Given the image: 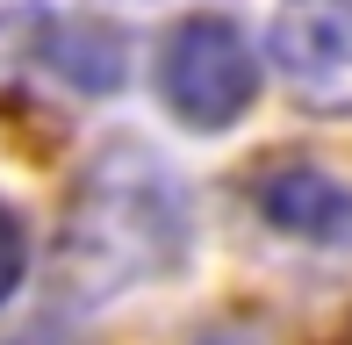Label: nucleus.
<instances>
[{
    "label": "nucleus",
    "instance_id": "8",
    "mask_svg": "<svg viewBox=\"0 0 352 345\" xmlns=\"http://www.w3.org/2000/svg\"><path fill=\"white\" fill-rule=\"evenodd\" d=\"M8 345H72L65 331H51V324H29V331H14Z\"/></svg>",
    "mask_w": 352,
    "mask_h": 345
},
{
    "label": "nucleus",
    "instance_id": "1",
    "mask_svg": "<svg viewBox=\"0 0 352 345\" xmlns=\"http://www.w3.org/2000/svg\"><path fill=\"white\" fill-rule=\"evenodd\" d=\"M195 252V201L180 172L144 137H116L87 159L58 230V288L65 302H116L158 274H180Z\"/></svg>",
    "mask_w": 352,
    "mask_h": 345
},
{
    "label": "nucleus",
    "instance_id": "6",
    "mask_svg": "<svg viewBox=\"0 0 352 345\" xmlns=\"http://www.w3.org/2000/svg\"><path fill=\"white\" fill-rule=\"evenodd\" d=\"M36 51H51V22H43L36 8H8L0 14V87H8Z\"/></svg>",
    "mask_w": 352,
    "mask_h": 345
},
{
    "label": "nucleus",
    "instance_id": "9",
    "mask_svg": "<svg viewBox=\"0 0 352 345\" xmlns=\"http://www.w3.org/2000/svg\"><path fill=\"white\" fill-rule=\"evenodd\" d=\"M201 345H259V338H245V331H201Z\"/></svg>",
    "mask_w": 352,
    "mask_h": 345
},
{
    "label": "nucleus",
    "instance_id": "3",
    "mask_svg": "<svg viewBox=\"0 0 352 345\" xmlns=\"http://www.w3.org/2000/svg\"><path fill=\"white\" fill-rule=\"evenodd\" d=\"M266 51L302 108L352 115V0H280Z\"/></svg>",
    "mask_w": 352,
    "mask_h": 345
},
{
    "label": "nucleus",
    "instance_id": "2",
    "mask_svg": "<svg viewBox=\"0 0 352 345\" xmlns=\"http://www.w3.org/2000/svg\"><path fill=\"white\" fill-rule=\"evenodd\" d=\"M158 101L180 130H201V137L245 122L259 101V51H252L245 22L216 8L180 14L158 51Z\"/></svg>",
    "mask_w": 352,
    "mask_h": 345
},
{
    "label": "nucleus",
    "instance_id": "7",
    "mask_svg": "<svg viewBox=\"0 0 352 345\" xmlns=\"http://www.w3.org/2000/svg\"><path fill=\"white\" fill-rule=\"evenodd\" d=\"M22 274H29V223L14 201H0V302L22 288Z\"/></svg>",
    "mask_w": 352,
    "mask_h": 345
},
{
    "label": "nucleus",
    "instance_id": "4",
    "mask_svg": "<svg viewBox=\"0 0 352 345\" xmlns=\"http://www.w3.org/2000/svg\"><path fill=\"white\" fill-rule=\"evenodd\" d=\"M252 209H259L266 230H280V238H295V245H324V252L331 245H352V187L331 166H316V159L259 166Z\"/></svg>",
    "mask_w": 352,
    "mask_h": 345
},
{
    "label": "nucleus",
    "instance_id": "5",
    "mask_svg": "<svg viewBox=\"0 0 352 345\" xmlns=\"http://www.w3.org/2000/svg\"><path fill=\"white\" fill-rule=\"evenodd\" d=\"M51 58L58 72L79 87V93H116L130 80V36H122L108 14H79V22H58L51 29Z\"/></svg>",
    "mask_w": 352,
    "mask_h": 345
}]
</instances>
